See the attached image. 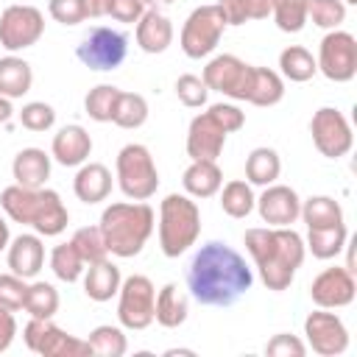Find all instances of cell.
Returning <instances> with one entry per match:
<instances>
[{
	"label": "cell",
	"instance_id": "1",
	"mask_svg": "<svg viewBox=\"0 0 357 357\" xmlns=\"http://www.w3.org/2000/svg\"><path fill=\"white\" fill-rule=\"evenodd\" d=\"M254 284V271L240 251L220 240L204 243L187 265V290L204 307H231Z\"/></svg>",
	"mask_w": 357,
	"mask_h": 357
},
{
	"label": "cell",
	"instance_id": "41",
	"mask_svg": "<svg viewBox=\"0 0 357 357\" xmlns=\"http://www.w3.org/2000/svg\"><path fill=\"white\" fill-rule=\"evenodd\" d=\"M226 25H243L248 20H265L271 14V0H218Z\"/></svg>",
	"mask_w": 357,
	"mask_h": 357
},
{
	"label": "cell",
	"instance_id": "30",
	"mask_svg": "<svg viewBox=\"0 0 357 357\" xmlns=\"http://www.w3.org/2000/svg\"><path fill=\"white\" fill-rule=\"evenodd\" d=\"M282 173V159L273 148H254L248 156H245V181L251 187H268L279 178Z\"/></svg>",
	"mask_w": 357,
	"mask_h": 357
},
{
	"label": "cell",
	"instance_id": "13",
	"mask_svg": "<svg viewBox=\"0 0 357 357\" xmlns=\"http://www.w3.org/2000/svg\"><path fill=\"white\" fill-rule=\"evenodd\" d=\"M310 134H312V142L318 148L321 156L326 159H340L351 151L354 145V134H351V126L346 120V114L335 106H321L312 120H310Z\"/></svg>",
	"mask_w": 357,
	"mask_h": 357
},
{
	"label": "cell",
	"instance_id": "7",
	"mask_svg": "<svg viewBox=\"0 0 357 357\" xmlns=\"http://www.w3.org/2000/svg\"><path fill=\"white\" fill-rule=\"evenodd\" d=\"M223 31H226V17L218 8V3L192 8L190 17L184 20V28H181V36H178L184 56H190V59L209 56L218 47Z\"/></svg>",
	"mask_w": 357,
	"mask_h": 357
},
{
	"label": "cell",
	"instance_id": "54",
	"mask_svg": "<svg viewBox=\"0 0 357 357\" xmlns=\"http://www.w3.org/2000/svg\"><path fill=\"white\" fill-rule=\"evenodd\" d=\"M11 114H14L11 100H8V98H0V126H3V123H8V120H11Z\"/></svg>",
	"mask_w": 357,
	"mask_h": 357
},
{
	"label": "cell",
	"instance_id": "15",
	"mask_svg": "<svg viewBox=\"0 0 357 357\" xmlns=\"http://www.w3.org/2000/svg\"><path fill=\"white\" fill-rule=\"evenodd\" d=\"M357 296V282H354V273L343 265H335V268H324L312 284H310V298L315 307L321 310H340V307H349Z\"/></svg>",
	"mask_w": 357,
	"mask_h": 357
},
{
	"label": "cell",
	"instance_id": "47",
	"mask_svg": "<svg viewBox=\"0 0 357 357\" xmlns=\"http://www.w3.org/2000/svg\"><path fill=\"white\" fill-rule=\"evenodd\" d=\"M47 14L61 25H78L86 20L84 0H47Z\"/></svg>",
	"mask_w": 357,
	"mask_h": 357
},
{
	"label": "cell",
	"instance_id": "29",
	"mask_svg": "<svg viewBox=\"0 0 357 357\" xmlns=\"http://www.w3.org/2000/svg\"><path fill=\"white\" fill-rule=\"evenodd\" d=\"M346 243H349L346 223H335V226H324V229H307L304 248L315 259H335L346 248Z\"/></svg>",
	"mask_w": 357,
	"mask_h": 357
},
{
	"label": "cell",
	"instance_id": "21",
	"mask_svg": "<svg viewBox=\"0 0 357 357\" xmlns=\"http://www.w3.org/2000/svg\"><path fill=\"white\" fill-rule=\"evenodd\" d=\"M39 206H42V187L31 190V187H22V184H8L0 192V209L14 223L33 226Z\"/></svg>",
	"mask_w": 357,
	"mask_h": 357
},
{
	"label": "cell",
	"instance_id": "33",
	"mask_svg": "<svg viewBox=\"0 0 357 357\" xmlns=\"http://www.w3.org/2000/svg\"><path fill=\"white\" fill-rule=\"evenodd\" d=\"M282 98H284V78L276 70L254 67L248 103H254V106H276Z\"/></svg>",
	"mask_w": 357,
	"mask_h": 357
},
{
	"label": "cell",
	"instance_id": "11",
	"mask_svg": "<svg viewBox=\"0 0 357 357\" xmlns=\"http://www.w3.org/2000/svg\"><path fill=\"white\" fill-rule=\"evenodd\" d=\"M318 73L335 84H346L357 75V39L349 31H326L318 45Z\"/></svg>",
	"mask_w": 357,
	"mask_h": 357
},
{
	"label": "cell",
	"instance_id": "23",
	"mask_svg": "<svg viewBox=\"0 0 357 357\" xmlns=\"http://www.w3.org/2000/svg\"><path fill=\"white\" fill-rule=\"evenodd\" d=\"M137 45L145 53H165L173 45V22L159 8H145L137 22Z\"/></svg>",
	"mask_w": 357,
	"mask_h": 357
},
{
	"label": "cell",
	"instance_id": "19",
	"mask_svg": "<svg viewBox=\"0 0 357 357\" xmlns=\"http://www.w3.org/2000/svg\"><path fill=\"white\" fill-rule=\"evenodd\" d=\"M6 262L11 273L22 279H36L45 265V243L39 234H17L6 248Z\"/></svg>",
	"mask_w": 357,
	"mask_h": 357
},
{
	"label": "cell",
	"instance_id": "56",
	"mask_svg": "<svg viewBox=\"0 0 357 357\" xmlns=\"http://www.w3.org/2000/svg\"><path fill=\"white\" fill-rule=\"evenodd\" d=\"M176 354H190V357H192L195 351H192V349H167V351H165V357H176Z\"/></svg>",
	"mask_w": 357,
	"mask_h": 357
},
{
	"label": "cell",
	"instance_id": "53",
	"mask_svg": "<svg viewBox=\"0 0 357 357\" xmlns=\"http://www.w3.org/2000/svg\"><path fill=\"white\" fill-rule=\"evenodd\" d=\"M8 243H11L8 220H6V215H0V251H6V248H8Z\"/></svg>",
	"mask_w": 357,
	"mask_h": 357
},
{
	"label": "cell",
	"instance_id": "42",
	"mask_svg": "<svg viewBox=\"0 0 357 357\" xmlns=\"http://www.w3.org/2000/svg\"><path fill=\"white\" fill-rule=\"evenodd\" d=\"M70 243L75 245V251L81 254V259H84L86 265L100 262V259L109 257L106 243H103V234H100L98 226H81V229H75V234L70 237Z\"/></svg>",
	"mask_w": 357,
	"mask_h": 357
},
{
	"label": "cell",
	"instance_id": "24",
	"mask_svg": "<svg viewBox=\"0 0 357 357\" xmlns=\"http://www.w3.org/2000/svg\"><path fill=\"white\" fill-rule=\"evenodd\" d=\"M11 176H14V184H22V187H31V190L45 187L50 178V153H45L42 148L17 151L11 162Z\"/></svg>",
	"mask_w": 357,
	"mask_h": 357
},
{
	"label": "cell",
	"instance_id": "50",
	"mask_svg": "<svg viewBox=\"0 0 357 357\" xmlns=\"http://www.w3.org/2000/svg\"><path fill=\"white\" fill-rule=\"evenodd\" d=\"M142 14H145L142 0H112V8H109V17L117 20V22H126V25L139 22Z\"/></svg>",
	"mask_w": 357,
	"mask_h": 357
},
{
	"label": "cell",
	"instance_id": "57",
	"mask_svg": "<svg viewBox=\"0 0 357 357\" xmlns=\"http://www.w3.org/2000/svg\"><path fill=\"white\" fill-rule=\"evenodd\" d=\"M343 3H346V6H357V0H343Z\"/></svg>",
	"mask_w": 357,
	"mask_h": 357
},
{
	"label": "cell",
	"instance_id": "9",
	"mask_svg": "<svg viewBox=\"0 0 357 357\" xmlns=\"http://www.w3.org/2000/svg\"><path fill=\"white\" fill-rule=\"evenodd\" d=\"M45 33V14L36 6L14 3L0 14V47L8 53L33 47Z\"/></svg>",
	"mask_w": 357,
	"mask_h": 357
},
{
	"label": "cell",
	"instance_id": "10",
	"mask_svg": "<svg viewBox=\"0 0 357 357\" xmlns=\"http://www.w3.org/2000/svg\"><path fill=\"white\" fill-rule=\"evenodd\" d=\"M126 53H128V36L123 31H114V28H92L81 45L75 47V56L84 67L89 70H98V73H109V70H117L123 61H126Z\"/></svg>",
	"mask_w": 357,
	"mask_h": 357
},
{
	"label": "cell",
	"instance_id": "37",
	"mask_svg": "<svg viewBox=\"0 0 357 357\" xmlns=\"http://www.w3.org/2000/svg\"><path fill=\"white\" fill-rule=\"evenodd\" d=\"M123 89L112 86V84H98L86 92L84 98V112L95 120V123H112L114 109H117V98Z\"/></svg>",
	"mask_w": 357,
	"mask_h": 357
},
{
	"label": "cell",
	"instance_id": "44",
	"mask_svg": "<svg viewBox=\"0 0 357 357\" xmlns=\"http://www.w3.org/2000/svg\"><path fill=\"white\" fill-rule=\"evenodd\" d=\"M17 117H20L22 128H28V131H47L56 123V109L50 103H45V100H31V103H25L20 109Z\"/></svg>",
	"mask_w": 357,
	"mask_h": 357
},
{
	"label": "cell",
	"instance_id": "43",
	"mask_svg": "<svg viewBox=\"0 0 357 357\" xmlns=\"http://www.w3.org/2000/svg\"><path fill=\"white\" fill-rule=\"evenodd\" d=\"M307 20L324 31H335L346 20V3L343 0H307Z\"/></svg>",
	"mask_w": 357,
	"mask_h": 357
},
{
	"label": "cell",
	"instance_id": "5",
	"mask_svg": "<svg viewBox=\"0 0 357 357\" xmlns=\"http://www.w3.org/2000/svg\"><path fill=\"white\" fill-rule=\"evenodd\" d=\"M114 178L120 192L128 201H148L159 190V170L151 151L139 142H128L120 148L114 159Z\"/></svg>",
	"mask_w": 357,
	"mask_h": 357
},
{
	"label": "cell",
	"instance_id": "22",
	"mask_svg": "<svg viewBox=\"0 0 357 357\" xmlns=\"http://www.w3.org/2000/svg\"><path fill=\"white\" fill-rule=\"evenodd\" d=\"M81 279H84V293H86V298H92V301H98V304L114 298L117 290H120V284H123V273H120V268H117L109 257L100 259V262L86 265Z\"/></svg>",
	"mask_w": 357,
	"mask_h": 357
},
{
	"label": "cell",
	"instance_id": "36",
	"mask_svg": "<svg viewBox=\"0 0 357 357\" xmlns=\"http://www.w3.org/2000/svg\"><path fill=\"white\" fill-rule=\"evenodd\" d=\"M86 343H89V351L98 354V357H123L128 351L126 332L120 326H112V324L95 326L86 337Z\"/></svg>",
	"mask_w": 357,
	"mask_h": 357
},
{
	"label": "cell",
	"instance_id": "46",
	"mask_svg": "<svg viewBox=\"0 0 357 357\" xmlns=\"http://www.w3.org/2000/svg\"><path fill=\"white\" fill-rule=\"evenodd\" d=\"M25 293H28V279L17 276V273H0V307L17 312L25 304Z\"/></svg>",
	"mask_w": 357,
	"mask_h": 357
},
{
	"label": "cell",
	"instance_id": "18",
	"mask_svg": "<svg viewBox=\"0 0 357 357\" xmlns=\"http://www.w3.org/2000/svg\"><path fill=\"white\" fill-rule=\"evenodd\" d=\"M92 153V137L84 126L73 123L53 134L50 142V159H56L64 167H81Z\"/></svg>",
	"mask_w": 357,
	"mask_h": 357
},
{
	"label": "cell",
	"instance_id": "49",
	"mask_svg": "<svg viewBox=\"0 0 357 357\" xmlns=\"http://www.w3.org/2000/svg\"><path fill=\"white\" fill-rule=\"evenodd\" d=\"M209 114L220 123V128L226 134H234V131H240L245 126V112L240 106H234V103H212Z\"/></svg>",
	"mask_w": 357,
	"mask_h": 357
},
{
	"label": "cell",
	"instance_id": "2",
	"mask_svg": "<svg viewBox=\"0 0 357 357\" xmlns=\"http://www.w3.org/2000/svg\"><path fill=\"white\" fill-rule=\"evenodd\" d=\"M245 251L251 254L259 279L268 290L282 293L293 284L296 271L304 262V237L290 226H254L243 234Z\"/></svg>",
	"mask_w": 357,
	"mask_h": 357
},
{
	"label": "cell",
	"instance_id": "52",
	"mask_svg": "<svg viewBox=\"0 0 357 357\" xmlns=\"http://www.w3.org/2000/svg\"><path fill=\"white\" fill-rule=\"evenodd\" d=\"M109 8H112V0H84L86 20H100V17H109Z\"/></svg>",
	"mask_w": 357,
	"mask_h": 357
},
{
	"label": "cell",
	"instance_id": "48",
	"mask_svg": "<svg viewBox=\"0 0 357 357\" xmlns=\"http://www.w3.org/2000/svg\"><path fill=\"white\" fill-rule=\"evenodd\" d=\"M265 354H271V357H304L307 354V343L298 340L296 335L279 332L265 343Z\"/></svg>",
	"mask_w": 357,
	"mask_h": 357
},
{
	"label": "cell",
	"instance_id": "35",
	"mask_svg": "<svg viewBox=\"0 0 357 357\" xmlns=\"http://www.w3.org/2000/svg\"><path fill=\"white\" fill-rule=\"evenodd\" d=\"M22 310L31 318H53L59 312V290L50 282H28V293H25V304Z\"/></svg>",
	"mask_w": 357,
	"mask_h": 357
},
{
	"label": "cell",
	"instance_id": "32",
	"mask_svg": "<svg viewBox=\"0 0 357 357\" xmlns=\"http://www.w3.org/2000/svg\"><path fill=\"white\" fill-rule=\"evenodd\" d=\"M318 73V64L312 59V53L301 45H290L279 53V75L293 81V84H304Z\"/></svg>",
	"mask_w": 357,
	"mask_h": 357
},
{
	"label": "cell",
	"instance_id": "28",
	"mask_svg": "<svg viewBox=\"0 0 357 357\" xmlns=\"http://www.w3.org/2000/svg\"><path fill=\"white\" fill-rule=\"evenodd\" d=\"M31 84H33V70L22 56L8 53L0 59V98L17 100L25 92H31Z\"/></svg>",
	"mask_w": 357,
	"mask_h": 357
},
{
	"label": "cell",
	"instance_id": "40",
	"mask_svg": "<svg viewBox=\"0 0 357 357\" xmlns=\"http://www.w3.org/2000/svg\"><path fill=\"white\" fill-rule=\"evenodd\" d=\"M271 17L279 31L284 33H298L310 20H307V0H271Z\"/></svg>",
	"mask_w": 357,
	"mask_h": 357
},
{
	"label": "cell",
	"instance_id": "12",
	"mask_svg": "<svg viewBox=\"0 0 357 357\" xmlns=\"http://www.w3.org/2000/svg\"><path fill=\"white\" fill-rule=\"evenodd\" d=\"M201 78H204L209 92H220V95H226L231 100H248L254 67L245 64L234 53H220V56L209 59V64L204 67Z\"/></svg>",
	"mask_w": 357,
	"mask_h": 357
},
{
	"label": "cell",
	"instance_id": "31",
	"mask_svg": "<svg viewBox=\"0 0 357 357\" xmlns=\"http://www.w3.org/2000/svg\"><path fill=\"white\" fill-rule=\"evenodd\" d=\"M298 218L307 223V229H324L343 223V206L329 195H310L307 201H301Z\"/></svg>",
	"mask_w": 357,
	"mask_h": 357
},
{
	"label": "cell",
	"instance_id": "34",
	"mask_svg": "<svg viewBox=\"0 0 357 357\" xmlns=\"http://www.w3.org/2000/svg\"><path fill=\"white\" fill-rule=\"evenodd\" d=\"M220 192V209L229 215V218H248L251 212H254V204H257V195H254V190H251V184L248 181H243V178H231V181H226L223 184V190H218Z\"/></svg>",
	"mask_w": 357,
	"mask_h": 357
},
{
	"label": "cell",
	"instance_id": "3",
	"mask_svg": "<svg viewBox=\"0 0 357 357\" xmlns=\"http://www.w3.org/2000/svg\"><path fill=\"white\" fill-rule=\"evenodd\" d=\"M153 226H156V215L145 201L109 204L100 212V223H98L103 243H106V251L112 257H120V259L137 257L145 248V243L151 240Z\"/></svg>",
	"mask_w": 357,
	"mask_h": 357
},
{
	"label": "cell",
	"instance_id": "38",
	"mask_svg": "<svg viewBox=\"0 0 357 357\" xmlns=\"http://www.w3.org/2000/svg\"><path fill=\"white\" fill-rule=\"evenodd\" d=\"M84 268L86 262L81 259V254L75 251V245L67 240V243H59L53 251H50V271L56 273V279L73 284L84 276Z\"/></svg>",
	"mask_w": 357,
	"mask_h": 357
},
{
	"label": "cell",
	"instance_id": "51",
	"mask_svg": "<svg viewBox=\"0 0 357 357\" xmlns=\"http://www.w3.org/2000/svg\"><path fill=\"white\" fill-rule=\"evenodd\" d=\"M17 337V318L11 310L0 307V351H6Z\"/></svg>",
	"mask_w": 357,
	"mask_h": 357
},
{
	"label": "cell",
	"instance_id": "17",
	"mask_svg": "<svg viewBox=\"0 0 357 357\" xmlns=\"http://www.w3.org/2000/svg\"><path fill=\"white\" fill-rule=\"evenodd\" d=\"M257 212L262 218V223L268 226H290L298 220V212H301V198L293 187L287 184H268L262 190V195L257 198Z\"/></svg>",
	"mask_w": 357,
	"mask_h": 357
},
{
	"label": "cell",
	"instance_id": "26",
	"mask_svg": "<svg viewBox=\"0 0 357 357\" xmlns=\"http://www.w3.org/2000/svg\"><path fill=\"white\" fill-rule=\"evenodd\" d=\"M190 315V298L184 290H178V284L167 282L159 293H156V304H153V321L165 329H176L187 321Z\"/></svg>",
	"mask_w": 357,
	"mask_h": 357
},
{
	"label": "cell",
	"instance_id": "6",
	"mask_svg": "<svg viewBox=\"0 0 357 357\" xmlns=\"http://www.w3.org/2000/svg\"><path fill=\"white\" fill-rule=\"evenodd\" d=\"M153 304H156V287L148 276L131 273L123 279L117 290V321L123 329L142 332L153 324Z\"/></svg>",
	"mask_w": 357,
	"mask_h": 357
},
{
	"label": "cell",
	"instance_id": "8",
	"mask_svg": "<svg viewBox=\"0 0 357 357\" xmlns=\"http://www.w3.org/2000/svg\"><path fill=\"white\" fill-rule=\"evenodd\" d=\"M22 340L33 354L42 357H89V343L64 332L53 318H31L22 329Z\"/></svg>",
	"mask_w": 357,
	"mask_h": 357
},
{
	"label": "cell",
	"instance_id": "27",
	"mask_svg": "<svg viewBox=\"0 0 357 357\" xmlns=\"http://www.w3.org/2000/svg\"><path fill=\"white\" fill-rule=\"evenodd\" d=\"M67 223H70V212H67L61 195L56 190H50V187H42V206H39L36 220H33L31 229L39 237H56V234H61L67 229Z\"/></svg>",
	"mask_w": 357,
	"mask_h": 357
},
{
	"label": "cell",
	"instance_id": "39",
	"mask_svg": "<svg viewBox=\"0 0 357 357\" xmlns=\"http://www.w3.org/2000/svg\"><path fill=\"white\" fill-rule=\"evenodd\" d=\"M145 120H148V100L139 92H120L112 123L131 131V128L145 126Z\"/></svg>",
	"mask_w": 357,
	"mask_h": 357
},
{
	"label": "cell",
	"instance_id": "16",
	"mask_svg": "<svg viewBox=\"0 0 357 357\" xmlns=\"http://www.w3.org/2000/svg\"><path fill=\"white\" fill-rule=\"evenodd\" d=\"M223 145H226V131L220 128V123L209 112H201L190 120L187 142H184L190 162H195V159L218 162V156L223 153Z\"/></svg>",
	"mask_w": 357,
	"mask_h": 357
},
{
	"label": "cell",
	"instance_id": "14",
	"mask_svg": "<svg viewBox=\"0 0 357 357\" xmlns=\"http://www.w3.org/2000/svg\"><path fill=\"white\" fill-rule=\"evenodd\" d=\"M304 337L307 349H312L321 357H337L349 349V329L343 318L321 307L304 318Z\"/></svg>",
	"mask_w": 357,
	"mask_h": 357
},
{
	"label": "cell",
	"instance_id": "25",
	"mask_svg": "<svg viewBox=\"0 0 357 357\" xmlns=\"http://www.w3.org/2000/svg\"><path fill=\"white\" fill-rule=\"evenodd\" d=\"M181 184H184V192L190 198H212L223 187V170L218 167V162L195 159V162L187 165V170L181 176Z\"/></svg>",
	"mask_w": 357,
	"mask_h": 357
},
{
	"label": "cell",
	"instance_id": "20",
	"mask_svg": "<svg viewBox=\"0 0 357 357\" xmlns=\"http://www.w3.org/2000/svg\"><path fill=\"white\" fill-rule=\"evenodd\" d=\"M73 192L81 204H100L112 192V170L100 162H84L73 178Z\"/></svg>",
	"mask_w": 357,
	"mask_h": 357
},
{
	"label": "cell",
	"instance_id": "4",
	"mask_svg": "<svg viewBox=\"0 0 357 357\" xmlns=\"http://www.w3.org/2000/svg\"><path fill=\"white\" fill-rule=\"evenodd\" d=\"M201 237V209L190 195L170 192L159 204V248L167 259L190 251Z\"/></svg>",
	"mask_w": 357,
	"mask_h": 357
},
{
	"label": "cell",
	"instance_id": "45",
	"mask_svg": "<svg viewBox=\"0 0 357 357\" xmlns=\"http://www.w3.org/2000/svg\"><path fill=\"white\" fill-rule=\"evenodd\" d=\"M176 95H178V100H181L187 109H198V106H204V103H206L209 89H206V84H204V78H201V75L184 73V75H178V78H176Z\"/></svg>",
	"mask_w": 357,
	"mask_h": 357
},
{
	"label": "cell",
	"instance_id": "55",
	"mask_svg": "<svg viewBox=\"0 0 357 357\" xmlns=\"http://www.w3.org/2000/svg\"><path fill=\"white\" fill-rule=\"evenodd\" d=\"M145 3V8H162V6H170L173 0H142Z\"/></svg>",
	"mask_w": 357,
	"mask_h": 357
}]
</instances>
